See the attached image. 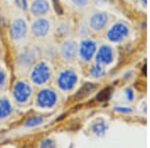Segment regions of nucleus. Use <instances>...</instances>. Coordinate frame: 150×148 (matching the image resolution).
Masks as SVG:
<instances>
[{
    "label": "nucleus",
    "mask_w": 150,
    "mask_h": 148,
    "mask_svg": "<svg viewBox=\"0 0 150 148\" xmlns=\"http://www.w3.org/2000/svg\"><path fill=\"white\" fill-rule=\"evenodd\" d=\"M91 74H92L93 77H96V78H98V77H101L103 76L104 73H105V70H104V68L102 66H101L100 64H96L94 65V66H92V68H91L90 70Z\"/></svg>",
    "instance_id": "nucleus-16"
},
{
    "label": "nucleus",
    "mask_w": 150,
    "mask_h": 148,
    "mask_svg": "<svg viewBox=\"0 0 150 148\" xmlns=\"http://www.w3.org/2000/svg\"><path fill=\"white\" fill-rule=\"evenodd\" d=\"M36 59V53L33 49H26L17 56V63L22 67H27L31 65Z\"/></svg>",
    "instance_id": "nucleus-12"
},
{
    "label": "nucleus",
    "mask_w": 150,
    "mask_h": 148,
    "mask_svg": "<svg viewBox=\"0 0 150 148\" xmlns=\"http://www.w3.org/2000/svg\"><path fill=\"white\" fill-rule=\"evenodd\" d=\"M110 90H111L110 88H105V89H103L102 91L99 92V94L97 95V100H99V101L107 100V99L110 97V94H111Z\"/></svg>",
    "instance_id": "nucleus-17"
},
{
    "label": "nucleus",
    "mask_w": 150,
    "mask_h": 148,
    "mask_svg": "<svg viewBox=\"0 0 150 148\" xmlns=\"http://www.w3.org/2000/svg\"><path fill=\"white\" fill-rule=\"evenodd\" d=\"M57 95L51 89H43L37 95V105L42 108H50L56 103Z\"/></svg>",
    "instance_id": "nucleus-4"
},
{
    "label": "nucleus",
    "mask_w": 150,
    "mask_h": 148,
    "mask_svg": "<svg viewBox=\"0 0 150 148\" xmlns=\"http://www.w3.org/2000/svg\"><path fill=\"white\" fill-rule=\"evenodd\" d=\"M27 32V24L23 19H16L11 25L10 36L13 40H20L25 36Z\"/></svg>",
    "instance_id": "nucleus-6"
},
{
    "label": "nucleus",
    "mask_w": 150,
    "mask_h": 148,
    "mask_svg": "<svg viewBox=\"0 0 150 148\" xmlns=\"http://www.w3.org/2000/svg\"><path fill=\"white\" fill-rule=\"evenodd\" d=\"M116 110L119 111V112H127V113L132 112V109H131V108H121V107H116Z\"/></svg>",
    "instance_id": "nucleus-25"
},
{
    "label": "nucleus",
    "mask_w": 150,
    "mask_h": 148,
    "mask_svg": "<svg viewBox=\"0 0 150 148\" xmlns=\"http://www.w3.org/2000/svg\"><path fill=\"white\" fill-rule=\"evenodd\" d=\"M31 31L36 37H44L49 31V22L46 19H37L34 23L32 24Z\"/></svg>",
    "instance_id": "nucleus-10"
},
{
    "label": "nucleus",
    "mask_w": 150,
    "mask_h": 148,
    "mask_svg": "<svg viewBox=\"0 0 150 148\" xmlns=\"http://www.w3.org/2000/svg\"><path fill=\"white\" fill-rule=\"evenodd\" d=\"M53 142L50 139H45L43 142H41V147H52Z\"/></svg>",
    "instance_id": "nucleus-23"
},
{
    "label": "nucleus",
    "mask_w": 150,
    "mask_h": 148,
    "mask_svg": "<svg viewBox=\"0 0 150 148\" xmlns=\"http://www.w3.org/2000/svg\"><path fill=\"white\" fill-rule=\"evenodd\" d=\"M106 129V126L104 123H96L93 127V131L95 134L97 135H102L104 133V131Z\"/></svg>",
    "instance_id": "nucleus-19"
},
{
    "label": "nucleus",
    "mask_w": 150,
    "mask_h": 148,
    "mask_svg": "<svg viewBox=\"0 0 150 148\" xmlns=\"http://www.w3.org/2000/svg\"><path fill=\"white\" fill-rule=\"evenodd\" d=\"M12 111L11 103L7 98H0V119L6 118Z\"/></svg>",
    "instance_id": "nucleus-14"
},
{
    "label": "nucleus",
    "mask_w": 150,
    "mask_h": 148,
    "mask_svg": "<svg viewBox=\"0 0 150 148\" xmlns=\"http://www.w3.org/2000/svg\"><path fill=\"white\" fill-rule=\"evenodd\" d=\"M77 82V75L72 70H64L58 77V85L64 91L71 90Z\"/></svg>",
    "instance_id": "nucleus-2"
},
{
    "label": "nucleus",
    "mask_w": 150,
    "mask_h": 148,
    "mask_svg": "<svg viewBox=\"0 0 150 148\" xmlns=\"http://www.w3.org/2000/svg\"><path fill=\"white\" fill-rule=\"evenodd\" d=\"M126 94H127L128 100H133V98H134V94H133V91L131 90V89H127Z\"/></svg>",
    "instance_id": "nucleus-24"
},
{
    "label": "nucleus",
    "mask_w": 150,
    "mask_h": 148,
    "mask_svg": "<svg viewBox=\"0 0 150 148\" xmlns=\"http://www.w3.org/2000/svg\"><path fill=\"white\" fill-rule=\"evenodd\" d=\"M141 3H142V5H143L144 7H146V4H147V0H141Z\"/></svg>",
    "instance_id": "nucleus-26"
},
{
    "label": "nucleus",
    "mask_w": 150,
    "mask_h": 148,
    "mask_svg": "<svg viewBox=\"0 0 150 148\" xmlns=\"http://www.w3.org/2000/svg\"><path fill=\"white\" fill-rule=\"evenodd\" d=\"M5 81H6V74H5V72H4L2 69H0V88H1V87L4 85Z\"/></svg>",
    "instance_id": "nucleus-22"
},
{
    "label": "nucleus",
    "mask_w": 150,
    "mask_h": 148,
    "mask_svg": "<svg viewBox=\"0 0 150 148\" xmlns=\"http://www.w3.org/2000/svg\"><path fill=\"white\" fill-rule=\"evenodd\" d=\"M72 2L75 4L76 6H78V7H84V6H86L87 4L89 3V1L90 0H71Z\"/></svg>",
    "instance_id": "nucleus-21"
},
{
    "label": "nucleus",
    "mask_w": 150,
    "mask_h": 148,
    "mask_svg": "<svg viewBox=\"0 0 150 148\" xmlns=\"http://www.w3.org/2000/svg\"><path fill=\"white\" fill-rule=\"evenodd\" d=\"M70 31V27L68 25H66V23H62L60 24L57 27V33H59L61 36H63L65 34H67Z\"/></svg>",
    "instance_id": "nucleus-20"
},
{
    "label": "nucleus",
    "mask_w": 150,
    "mask_h": 148,
    "mask_svg": "<svg viewBox=\"0 0 150 148\" xmlns=\"http://www.w3.org/2000/svg\"><path fill=\"white\" fill-rule=\"evenodd\" d=\"M31 95V87L23 81H19L15 84L13 89V96L16 101L24 103Z\"/></svg>",
    "instance_id": "nucleus-5"
},
{
    "label": "nucleus",
    "mask_w": 150,
    "mask_h": 148,
    "mask_svg": "<svg viewBox=\"0 0 150 148\" xmlns=\"http://www.w3.org/2000/svg\"><path fill=\"white\" fill-rule=\"evenodd\" d=\"M49 10V4L46 0H35L31 4V12L34 15H44Z\"/></svg>",
    "instance_id": "nucleus-13"
},
{
    "label": "nucleus",
    "mask_w": 150,
    "mask_h": 148,
    "mask_svg": "<svg viewBox=\"0 0 150 148\" xmlns=\"http://www.w3.org/2000/svg\"><path fill=\"white\" fill-rule=\"evenodd\" d=\"M51 77V70L45 62H40L31 72V80L35 84H45Z\"/></svg>",
    "instance_id": "nucleus-1"
},
{
    "label": "nucleus",
    "mask_w": 150,
    "mask_h": 148,
    "mask_svg": "<svg viewBox=\"0 0 150 148\" xmlns=\"http://www.w3.org/2000/svg\"><path fill=\"white\" fill-rule=\"evenodd\" d=\"M96 51V43L92 40H84L80 45V56L85 61L92 59L94 53Z\"/></svg>",
    "instance_id": "nucleus-7"
},
{
    "label": "nucleus",
    "mask_w": 150,
    "mask_h": 148,
    "mask_svg": "<svg viewBox=\"0 0 150 148\" xmlns=\"http://www.w3.org/2000/svg\"><path fill=\"white\" fill-rule=\"evenodd\" d=\"M61 54L66 60H72L77 54V44L73 40H66L61 46Z\"/></svg>",
    "instance_id": "nucleus-11"
},
{
    "label": "nucleus",
    "mask_w": 150,
    "mask_h": 148,
    "mask_svg": "<svg viewBox=\"0 0 150 148\" xmlns=\"http://www.w3.org/2000/svg\"><path fill=\"white\" fill-rule=\"evenodd\" d=\"M128 32H129V29L126 24L116 23L111 26L107 33V37L112 42H120L127 37Z\"/></svg>",
    "instance_id": "nucleus-3"
},
{
    "label": "nucleus",
    "mask_w": 150,
    "mask_h": 148,
    "mask_svg": "<svg viewBox=\"0 0 150 148\" xmlns=\"http://www.w3.org/2000/svg\"><path fill=\"white\" fill-rule=\"evenodd\" d=\"M108 22V16L104 12H97L90 18V27L95 31H100L105 27Z\"/></svg>",
    "instance_id": "nucleus-8"
},
{
    "label": "nucleus",
    "mask_w": 150,
    "mask_h": 148,
    "mask_svg": "<svg viewBox=\"0 0 150 148\" xmlns=\"http://www.w3.org/2000/svg\"><path fill=\"white\" fill-rule=\"evenodd\" d=\"M43 119L40 117H34V118H31V119L27 120V122L25 123L26 127H33V126H37L42 123Z\"/></svg>",
    "instance_id": "nucleus-18"
},
{
    "label": "nucleus",
    "mask_w": 150,
    "mask_h": 148,
    "mask_svg": "<svg viewBox=\"0 0 150 148\" xmlns=\"http://www.w3.org/2000/svg\"><path fill=\"white\" fill-rule=\"evenodd\" d=\"M94 88H95V86H94L93 84H91V83L85 84V85H84L80 89V90H79L78 94H77V98L82 99L83 97H85L86 95H88V94L90 93V92L92 91Z\"/></svg>",
    "instance_id": "nucleus-15"
},
{
    "label": "nucleus",
    "mask_w": 150,
    "mask_h": 148,
    "mask_svg": "<svg viewBox=\"0 0 150 148\" xmlns=\"http://www.w3.org/2000/svg\"><path fill=\"white\" fill-rule=\"evenodd\" d=\"M96 61L98 64H110L113 61V51L110 46L103 45L98 50L96 55Z\"/></svg>",
    "instance_id": "nucleus-9"
}]
</instances>
